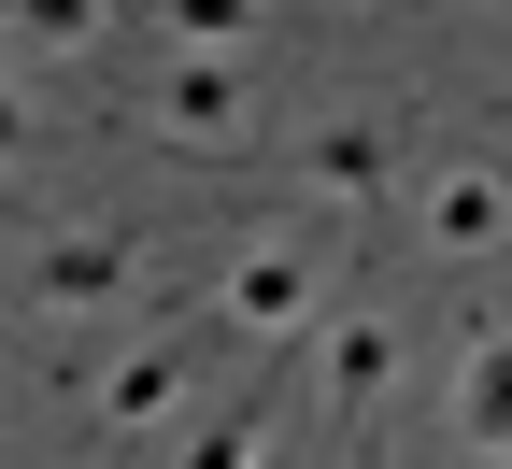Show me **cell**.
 <instances>
[{
  "mask_svg": "<svg viewBox=\"0 0 512 469\" xmlns=\"http://www.w3.org/2000/svg\"><path fill=\"white\" fill-rule=\"evenodd\" d=\"M384 384H399V313H328V327H313V398H328L342 427L370 413Z\"/></svg>",
  "mask_w": 512,
  "mask_h": 469,
  "instance_id": "obj_6",
  "label": "cell"
},
{
  "mask_svg": "<svg viewBox=\"0 0 512 469\" xmlns=\"http://www.w3.org/2000/svg\"><path fill=\"white\" fill-rule=\"evenodd\" d=\"M328 271H342V242L328 228H256L242 256H228V285H214V327H242V342H299L313 313H328Z\"/></svg>",
  "mask_w": 512,
  "mask_h": 469,
  "instance_id": "obj_2",
  "label": "cell"
},
{
  "mask_svg": "<svg viewBox=\"0 0 512 469\" xmlns=\"http://www.w3.org/2000/svg\"><path fill=\"white\" fill-rule=\"evenodd\" d=\"M256 441H271V413H256V398H242V413H214V427L185 441L171 469H256Z\"/></svg>",
  "mask_w": 512,
  "mask_h": 469,
  "instance_id": "obj_11",
  "label": "cell"
},
{
  "mask_svg": "<svg viewBox=\"0 0 512 469\" xmlns=\"http://www.w3.org/2000/svg\"><path fill=\"white\" fill-rule=\"evenodd\" d=\"M15 285H29V313H128L157 285V256H143V228H114V214H72V228H43L29 256H15Z\"/></svg>",
  "mask_w": 512,
  "mask_h": 469,
  "instance_id": "obj_3",
  "label": "cell"
},
{
  "mask_svg": "<svg viewBox=\"0 0 512 469\" xmlns=\"http://www.w3.org/2000/svg\"><path fill=\"white\" fill-rule=\"evenodd\" d=\"M114 29V0H0V43L15 57H86Z\"/></svg>",
  "mask_w": 512,
  "mask_h": 469,
  "instance_id": "obj_10",
  "label": "cell"
},
{
  "mask_svg": "<svg viewBox=\"0 0 512 469\" xmlns=\"http://www.w3.org/2000/svg\"><path fill=\"white\" fill-rule=\"evenodd\" d=\"M256 469H285V455H271V441H256Z\"/></svg>",
  "mask_w": 512,
  "mask_h": 469,
  "instance_id": "obj_13",
  "label": "cell"
},
{
  "mask_svg": "<svg viewBox=\"0 0 512 469\" xmlns=\"http://www.w3.org/2000/svg\"><path fill=\"white\" fill-rule=\"evenodd\" d=\"M399 143H413L399 100H342L328 128H299V143H285V171H299L313 199H384V185H399Z\"/></svg>",
  "mask_w": 512,
  "mask_h": 469,
  "instance_id": "obj_4",
  "label": "cell"
},
{
  "mask_svg": "<svg viewBox=\"0 0 512 469\" xmlns=\"http://www.w3.org/2000/svg\"><path fill=\"white\" fill-rule=\"evenodd\" d=\"M185 398H200V342H171V327H157V342H128V356L100 370V427L143 441L157 413H185Z\"/></svg>",
  "mask_w": 512,
  "mask_h": 469,
  "instance_id": "obj_7",
  "label": "cell"
},
{
  "mask_svg": "<svg viewBox=\"0 0 512 469\" xmlns=\"http://www.w3.org/2000/svg\"><path fill=\"white\" fill-rule=\"evenodd\" d=\"M128 128H157L171 157H256L271 143V72L256 57H157Z\"/></svg>",
  "mask_w": 512,
  "mask_h": 469,
  "instance_id": "obj_1",
  "label": "cell"
},
{
  "mask_svg": "<svg viewBox=\"0 0 512 469\" xmlns=\"http://www.w3.org/2000/svg\"><path fill=\"white\" fill-rule=\"evenodd\" d=\"M256 29H271V0H157L171 57H256Z\"/></svg>",
  "mask_w": 512,
  "mask_h": 469,
  "instance_id": "obj_9",
  "label": "cell"
},
{
  "mask_svg": "<svg viewBox=\"0 0 512 469\" xmlns=\"http://www.w3.org/2000/svg\"><path fill=\"white\" fill-rule=\"evenodd\" d=\"M29 157H43V100L0 72V171H29Z\"/></svg>",
  "mask_w": 512,
  "mask_h": 469,
  "instance_id": "obj_12",
  "label": "cell"
},
{
  "mask_svg": "<svg viewBox=\"0 0 512 469\" xmlns=\"http://www.w3.org/2000/svg\"><path fill=\"white\" fill-rule=\"evenodd\" d=\"M456 441L484 469H512V327H470V370H456Z\"/></svg>",
  "mask_w": 512,
  "mask_h": 469,
  "instance_id": "obj_8",
  "label": "cell"
},
{
  "mask_svg": "<svg viewBox=\"0 0 512 469\" xmlns=\"http://www.w3.org/2000/svg\"><path fill=\"white\" fill-rule=\"evenodd\" d=\"M413 242H427V256H498V242H512V185H498L484 157H441V171L413 185Z\"/></svg>",
  "mask_w": 512,
  "mask_h": 469,
  "instance_id": "obj_5",
  "label": "cell"
}]
</instances>
